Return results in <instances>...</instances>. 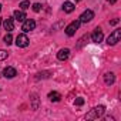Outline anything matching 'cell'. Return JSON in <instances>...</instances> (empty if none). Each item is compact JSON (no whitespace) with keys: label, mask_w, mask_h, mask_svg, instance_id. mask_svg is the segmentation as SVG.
I'll return each mask as SVG.
<instances>
[{"label":"cell","mask_w":121,"mask_h":121,"mask_svg":"<svg viewBox=\"0 0 121 121\" xmlns=\"http://www.w3.org/2000/svg\"><path fill=\"white\" fill-rule=\"evenodd\" d=\"M104 112H105V107H104V105H98V107L93 108V110H91V112H88V114H87V118H88V120H95V118L101 117Z\"/></svg>","instance_id":"cell-1"},{"label":"cell","mask_w":121,"mask_h":121,"mask_svg":"<svg viewBox=\"0 0 121 121\" xmlns=\"http://www.w3.org/2000/svg\"><path fill=\"white\" fill-rule=\"evenodd\" d=\"M120 39H121V30H114V31L108 36L107 43H108V46H114V44H117V43L120 41Z\"/></svg>","instance_id":"cell-2"},{"label":"cell","mask_w":121,"mask_h":121,"mask_svg":"<svg viewBox=\"0 0 121 121\" xmlns=\"http://www.w3.org/2000/svg\"><path fill=\"white\" fill-rule=\"evenodd\" d=\"M78 27H80V20L71 22V23L66 27V34H67V36H73V34L76 33V30H78Z\"/></svg>","instance_id":"cell-3"},{"label":"cell","mask_w":121,"mask_h":121,"mask_svg":"<svg viewBox=\"0 0 121 121\" xmlns=\"http://www.w3.org/2000/svg\"><path fill=\"white\" fill-rule=\"evenodd\" d=\"M34 27H36V22H34L33 19H27V20H24V22H23L22 30H23L24 33H29V31L34 30Z\"/></svg>","instance_id":"cell-4"},{"label":"cell","mask_w":121,"mask_h":121,"mask_svg":"<svg viewBox=\"0 0 121 121\" xmlns=\"http://www.w3.org/2000/svg\"><path fill=\"white\" fill-rule=\"evenodd\" d=\"M29 43H30V40H29V37H27L26 34H19V36L16 37V44H17V47H27Z\"/></svg>","instance_id":"cell-5"},{"label":"cell","mask_w":121,"mask_h":121,"mask_svg":"<svg viewBox=\"0 0 121 121\" xmlns=\"http://www.w3.org/2000/svg\"><path fill=\"white\" fill-rule=\"evenodd\" d=\"M93 17H94L93 10H86V12L80 16V23H88V22L93 20Z\"/></svg>","instance_id":"cell-6"},{"label":"cell","mask_w":121,"mask_h":121,"mask_svg":"<svg viewBox=\"0 0 121 121\" xmlns=\"http://www.w3.org/2000/svg\"><path fill=\"white\" fill-rule=\"evenodd\" d=\"M103 37H104V34H103V30H101L100 27H97V29L94 30V33L91 34V39H93L94 43H100V41H103Z\"/></svg>","instance_id":"cell-7"},{"label":"cell","mask_w":121,"mask_h":121,"mask_svg":"<svg viewBox=\"0 0 121 121\" xmlns=\"http://www.w3.org/2000/svg\"><path fill=\"white\" fill-rule=\"evenodd\" d=\"M3 76H4L6 78H13V77L17 76V71H16L14 67H6V69L3 70Z\"/></svg>","instance_id":"cell-8"},{"label":"cell","mask_w":121,"mask_h":121,"mask_svg":"<svg viewBox=\"0 0 121 121\" xmlns=\"http://www.w3.org/2000/svg\"><path fill=\"white\" fill-rule=\"evenodd\" d=\"M3 27H4V30H7L9 33H10L12 30H14V22H13V19H12V17L4 19V22H3Z\"/></svg>","instance_id":"cell-9"},{"label":"cell","mask_w":121,"mask_h":121,"mask_svg":"<svg viewBox=\"0 0 121 121\" xmlns=\"http://www.w3.org/2000/svg\"><path fill=\"white\" fill-rule=\"evenodd\" d=\"M69 56H70V50H69V48H61V50L57 53V58H58V60H61V61L67 60Z\"/></svg>","instance_id":"cell-10"},{"label":"cell","mask_w":121,"mask_h":121,"mask_svg":"<svg viewBox=\"0 0 121 121\" xmlns=\"http://www.w3.org/2000/svg\"><path fill=\"white\" fill-rule=\"evenodd\" d=\"M114 81H115L114 73H105V74H104V83H105L107 86H111Z\"/></svg>","instance_id":"cell-11"},{"label":"cell","mask_w":121,"mask_h":121,"mask_svg":"<svg viewBox=\"0 0 121 121\" xmlns=\"http://www.w3.org/2000/svg\"><path fill=\"white\" fill-rule=\"evenodd\" d=\"M14 19H16L17 22H24L27 17H26V13H24L23 10H16V12H14Z\"/></svg>","instance_id":"cell-12"},{"label":"cell","mask_w":121,"mask_h":121,"mask_svg":"<svg viewBox=\"0 0 121 121\" xmlns=\"http://www.w3.org/2000/svg\"><path fill=\"white\" fill-rule=\"evenodd\" d=\"M48 98H50V101H54V103H57V101H60V100H61V94H60V93H57V91H51V93H48Z\"/></svg>","instance_id":"cell-13"},{"label":"cell","mask_w":121,"mask_h":121,"mask_svg":"<svg viewBox=\"0 0 121 121\" xmlns=\"http://www.w3.org/2000/svg\"><path fill=\"white\" fill-rule=\"evenodd\" d=\"M74 7H76V6H74L71 2H66V3L63 4V10H64L66 13H71V12L74 10Z\"/></svg>","instance_id":"cell-14"},{"label":"cell","mask_w":121,"mask_h":121,"mask_svg":"<svg viewBox=\"0 0 121 121\" xmlns=\"http://www.w3.org/2000/svg\"><path fill=\"white\" fill-rule=\"evenodd\" d=\"M29 7H30V2H27V0H23V2L20 3V9H22L23 12H24V10H27Z\"/></svg>","instance_id":"cell-15"},{"label":"cell","mask_w":121,"mask_h":121,"mask_svg":"<svg viewBox=\"0 0 121 121\" xmlns=\"http://www.w3.org/2000/svg\"><path fill=\"white\" fill-rule=\"evenodd\" d=\"M12 40H13V37H12V34H10V33L4 36V43H6L7 46H10V44H12Z\"/></svg>","instance_id":"cell-16"},{"label":"cell","mask_w":121,"mask_h":121,"mask_svg":"<svg viewBox=\"0 0 121 121\" xmlns=\"http://www.w3.org/2000/svg\"><path fill=\"white\" fill-rule=\"evenodd\" d=\"M37 107H39V98H37V95L34 94V95H33V110H37Z\"/></svg>","instance_id":"cell-17"},{"label":"cell","mask_w":121,"mask_h":121,"mask_svg":"<svg viewBox=\"0 0 121 121\" xmlns=\"http://www.w3.org/2000/svg\"><path fill=\"white\" fill-rule=\"evenodd\" d=\"M6 58H7V51L0 50V61H2V60H6Z\"/></svg>","instance_id":"cell-18"},{"label":"cell","mask_w":121,"mask_h":121,"mask_svg":"<svg viewBox=\"0 0 121 121\" xmlns=\"http://www.w3.org/2000/svg\"><path fill=\"white\" fill-rule=\"evenodd\" d=\"M33 10H34L36 13H37V12H40V10H41V4H39V3H34V4H33Z\"/></svg>","instance_id":"cell-19"},{"label":"cell","mask_w":121,"mask_h":121,"mask_svg":"<svg viewBox=\"0 0 121 121\" xmlns=\"http://www.w3.org/2000/svg\"><path fill=\"white\" fill-rule=\"evenodd\" d=\"M76 105H83L84 104V98H81V97H78V98H76Z\"/></svg>","instance_id":"cell-20"},{"label":"cell","mask_w":121,"mask_h":121,"mask_svg":"<svg viewBox=\"0 0 121 121\" xmlns=\"http://www.w3.org/2000/svg\"><path fill=\"white\" fill-rule=\"evenodd\" d=\"M118 22H120L118 19H114V20H111V22H110V24H111V26H115V24H118Z\"/></svg>","instance_id":"cell-21"},{"label":"cell","mask_w":121,"mask_h":121,"mask_svg":"<svg viewBox=\"0 0 121 121\" xmlns=\"http://www.w3.org/2000/svg\"><path fill=\"white\" fill-rule=\"evenodd\" d=\"M107 2H110V3L112 4V3H115V2H117V0H107Z\"/></svg>","instance_id":"cell-22"},{"label":"cell","mask_w":121,"mask_h":121,"mask_svg":"<svg viewBox=\"0 0 121 121\" xmlns=\"http://www.w3.org/2000/svg\"><path fill=\"white\" fill-rule=\"evenodd\" d=\"M0 12H2V4H0Z\"/></svg>","instance_id":"cell-23"},{"label":"cell","mask_w":121,"mask_h":121,"mask_svg":"<svg viewBox=\"0 0 121 121\" xmlns=\"http://www.w3.org/2000/svg\"><path fill=\"white\" fill-rule=\"evenodd\" d=\"M0 24H2V19H0Z\"/></svg>","instance_id":"cell-24"},{"label":"cell","mask_w":121,"mask_h":121,"mask_svg":"<svg viewBox=\"0 0 121 121\" xmlns=\"http://www.w3.org/2000/svg\"><path fill=\"white\" fill-rule=\"evenodd\" d=\"M77 2H80V0H77Z\"/></svg>","instance_id":"cell-25"}]
</instances>
